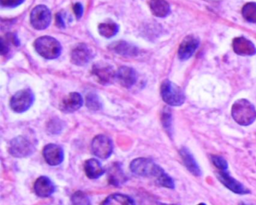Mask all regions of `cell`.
Instances as JSON below:
<instances>
[{
	"instance_id": "6da1fadb",
	"label": "cell",
	"mask_w": 256,
	"mask_h": 205,
	"mask_svg": "<svg viewBox=\"0 0 256 205\" xmlns=\"http://www.w3.org/2000/svg\"><path fill=\"white\" fill-rule=\"evenodd\" d=\"M232 116L236 124L248 126L256 120V108L248 100L244 98L238 100L232 106Z\"/></svg>"
},
{
	"instance_id": "7a4b0ae2",
	"label": "cell",
	"mask_w": 256,
	"mask_h": 205,
	"mask_svg": "<svg viewBox=\"0 0 256 205\" xmlns=\"http://www.w3.org/2000/svg\"><path fill=\"white\" fill-rule=\"evenodd\" d=\"M130 169L132 173L138 176L146 178L152 176L156 178V181L166 173L158 164L148 158H138L133 160L130 164Z\"/></svg>"
},
{
	"instance_id": "3957f363",
	"label": "cell",
	"mask_w": 256,
	"mask_h": 205,
	"mask_svg": "<svg viewBox=\"0 0 256 205\" xmlns=\"http://www.w3.org/2000/svg\"><path fill=\"white\" fill-rule=\"evenodd\" d=\"M37 53L47 60H54L59 58L62 52L60 43L50 36H42L37 38L34 43Z\"/></svg>"
},
{
	"instance_id": "277c9868",
	"label": "cell",
	"mask_w": 256,
	"mask_h": 205,
	"mask_svg": "<svg viewBox=\"0 0 256 205\" xmlns=\"http://www.w3.org/2000/svg\"><path fill=\"white\" fill-rule=\"evenodd\" d=\"M161 96L163 101L170 106H180L185 102L186 96L182 90L168 80L161 85Z\"/></svg>"
},
{
	"instance_id": "5b68a950",
	"label": "cell",
	"mask_w": 256,
	"mask_h": 205,
	"mask_svg": "<svg viewBox=\"0 0 256 205\" xmlns=\"http://www.w3.org/2000/svg\"><path fill=\"white\" fill-rule=\"evenodd\" d=\"M35 146L28 138L18 136L10 142L8 152L16 158H25L32 155Z\"/></svg>"
},
{
	"instance_id": "8992f818",
	"label": "cell",
	"mask_w": 256,
	"mask_h": 205,
	"mask_svg": "<svg viewBox=\"0 0 256 205\" xmlns=\"http://www.w3.org/2000/svg\"><path fill=\"white\" fill-rule=\"evenodd\" d=\"M34 100L35 96L30 90H22L13 96L10 101V107L16 113H24L30 108Z\"/></svg>"
},
{
	"instance_id": "52a82bcc",
	"label": "cell",
	"mask_w": 256,
	"mask_h": 205,
	"mask_svg": "<svg viewBox=\"0 0 256 205\" xmlns=\"http://www.w3.org/2000/svg\"><path fill=\"white\" fill-rule=\"evenodd\" d=\"M113 149L112 140L104 134H98L94 138L91 144L92 154L102 160L109 158L113 152Z\"/></svg>"
},
{
	"instance_id": "ba28073f",
	"label": "cell",
	"mask_w": 256,
	"mask_h": 205,
	"mask_svg": "<svg viewBox=\"0 0 256 205\" xmlns=\"http://www.w3.org/2000/svg\"><path fill=\"white\" fill-rule=\"evenodd\" d=\"M30 22L36 30H46L48 28L52 22V13L50 10L44 5L35 7L31 12Z\"/></svg>"
},
{
	"instance_id": "9c48e42d",
	"label": "cell",
	"mask_w": 256,
	"mask_h": 205,
	"mask_svg": "<svg viewBox=\"0 0 256 205\" xmlns=\"http://www.w3.org/2000/svg\"><path fill=\"white\" fill-rule=\"evenodd\" d=\"M92 73L98 79V82L103 85L110 84L116 77L113 67L104 62L95 64L92 67Z\"/></svg>"
},
{
	"instance_id": "30bf717a",
	"label": "cell",
	"mask_w": 256,
	"mask_h": 205,
	"mask_svg": "<svg viewBox=\"0 0 256 205\" xmlns=\"http://www.w3.org/2000/svg\"><path fill=\"white\" fill-rule=\"evenodd\" d=\"M216 176L218 180L230 191L233 192L235 194H246L250 193V190L244 186L240 182L236 180V179L230 176L228 170L221 172L218 170L216 173Z\"/></svg>"
},
{
	"instance_id": "8fae6325",
	"label": "cell",
	"mask_w": 256,
	"mask_h": 205,
	"mask_svg": "<svg viewBox=\"0 0 256 205\" xmlns=\"http://www.w3.org/2000/svg\"><path fill=\"white\" fill-rule=\"evenodd\" d=\"M43 156L46 162L50 166H59L64 162V149L59 145L50 144L44 146L43 150Z\"/></svg>"
},
{
	"instance_id": "7c38bea8",
	"label": "cell",
	"mask_w": 256,
	"mask_h": 205,
	"mask_svg": "<svg viewBox=\"0 0 256 205\" xmlns=\"http://www.w3.org/2000/svg\"><path fill=\"white\" fill-rule=\"evenodd\" d=\"M198 46V38L192 35L188 36L182 40L180 46L178 58L180 60H187L194 54Z\"/></svg>"
},
{
	"instance_id": "4fadbf2b",
	"label": "cell",
	"mask_w": 256,
	"mask_h": 205,
	"mask_svg": "<svg viewBox=\"0 0 256 205\" xmlns=\"http://www.w3.org/2000/svg\"><path fill=\"white\" fill-rule=\"evenodd\" d=\"M84 104V100L78 92H71L64 98L60 104V108L64 113H73L79 110Z\"/></svg>"
},
{
	"instance_id": "5bb4252c",
	"label": "cell",
	"mask_w": 256,
	"mask_h": 205,
	"mask_svg": "<svg viewBox=\"0 0 256 205\" xmlns=\"http://www.w3.org/2000/svg\"><path fill=\"white\" fill-rule=\"evenodd\" d=\"M92 58V52L88 46L84 44H80L72 50L71 54L72 62L74 65H86Z\"/></svg>"
},
{
	"instance_id": "9a60e30c",
	"label": "cell",
	"mask_w": 256,
	"mask_h": 205,
	"mask_svg": "<svg viewBox=\"0 0 256 205\" xmlns=\"http://www.w3.org/2000/svg\"><path fill=\"white\" fill-rule=\"evenodd\" d=\"M232 47L234 52L240 56H252L256 54V46L244 37L235 38L232 42Z\"/></svg>"
},
{
	"instance_id": "2e32d148",
	"label": "cell",
	"mask_w": 256,
	"mask_h": 205,
	"mask_svg": "<svg viewBox=\"0 0 256 205\" xmlns=\"http://www.w3.org/2000/svg\"><path fill=\"white\" fill-rule=\"evenodd\" d=\"M36 194L41 198H48L52 196L56 190L54 182L46 176H42L37 179L34 184Z\"/></svg>"
},
{
	"instance_id": "e0dca14e",
	"label": "cell",
	"mask_w": 256,
	"mask_h": 205,
	"mask_svg": "<svg viewBox=\"0 0 256 205\" xmlns=\"http://www.w3.org/2000/svg\"><path fill=\"white\" fill-rule=\"evenodd\" d=\"M180 155L182 158L184 166L188 169L190 173L196 176H200L202 174V170H200L198 164L188 148H185V146L181 148L180 150Z\"/></svg>"
},
{
	"instance_id": "ac0fdd59",
	"label": "cell",
	"mask_w": 256,
	"mask_h": 205,
	"mask_svg": "<svg viewBox=\"0 0 256 205\" xmlns=\"http://www.w3.org/2000/svg\"><path fill=\"white\" fill-rule=\"evenodd\" d=\"M116 78L124 88H131L137 82V74L132 68L122 66L116 72Z\"/></svg>"
},
{
	"instance_id": "d6986e66",
	"label": "cell",
	"mask_w": 256,
	"mask_h": 205,
	"mask_svg": "<svg viewBox=\"0 0 256 205\" xmlns=\"http://www.w3.org/2000/svg\"><path fill=\"white\" fill-rule=\"evenodd\" d=\"M84 170L86 176L90 179H97L106 172L100 162L96 158H90L85 162Z\"/></svg>"
},
{
	"instance_id": "ffe728a7",
	"label": "cell",
	"mask_w": 256,
	"mask_h": 205,
	"mask_svg": "<svg viewBox=\"0 0 256 205\" xmlns=\"http://www.w3.org/2000/svg\"><path fill=\"white\" fill-rule=\"evenodd\" d=\"M110 49L122 56H136L138 54L137 48L124 41L116 42L110 44Z\"/></svg>"
},
{
	"instance_id": "44dd1931",
	"label": "cell",
	"mask_w": 256,
	"mask_h": 205,
	"mask_svg": "<svg viewBox=\"0 0 256 205\" xmlns=\"http://www.w3.org/2000/svg\"><path fill=\"white\" fill-rule=\"evenodd\" d=\"M151 12L158 18H164L170 12V6L166 0H150V2Z\"/></svg>"
},
{
	"instance_id": "7402d4cb",
	"label": "cell",
	"mask_w": 256,
	"mask_h": 205,
	"mask_svg": "<svg viewBox=\"0 0 256 205\" xmlns=\"http://www.w3.org/2000/svg\"><path fill=\"white\" fill-rule=\"evenodd\" d=\"M102 205H136V203L130 196L116 193L108 196Z\"/></svg>"
},
{
	"instance_id": "603a6c76",
	"label": "cell",
	"mask_w": 256,
	"mask_h": 205,
	"mask_svg": "<svg viewBox=\"0 0 256 205\" xmlns=\"http://www.w3.org/2000/svg\"><path fill=\"white\" fill-rule=\"evenodd\" d=\"M109 181L114 185H120L126 181V176L119 164H114L109 170Z\"/></svg>"
},
{
	"instance_id": "cb8c5ba5",
	"label": "cell",
	"mask_w": 256,
	"mask_h": 205,
	"mask_svg": "<svg viewBox=\"0 0 256 205\" xmlns=\"http://www.w3.org/2000/svg\"><path fill=\"white\" fill-rule=\"evenodd\" d=\"M118 31H119V26L114 22L101 24L98 26V32H100V35L106 37V38H112L116 35Z\"/></svg>"
},
{
	"instance_id": "d4e9b609",
	"label": "cell",
	"mask_w": 256,
	"mask_h": 205,
	"mask_svg": "<svg viewBox=\"0 0 256 205\" xmlns=\"http://www.w3.org/2000/svg\"><path fill=\"white\" fill-rule=\"evenodd\" d=\"M244 18L252 24H256V2H248L246 4L242 10Z\"/></svg>"
},
{
	"instance_id": "484cf974",
	"label": "cell",
	"mask_w": 256,
	"mask_h": 205,
	"mask_svg": "<svg viewBox=\"0 0 256 205\" xmlns=\"http://www.w3.org/2000/svg\"><path fill=\"white\" fill-rule=\"evenodd\" d=\"M86 106L90 110L96 112V110H101L102 108V103L96 94H90L86 98Z\"/></svg>"
},
{
	"instance_id": "4316f807",
	"label": "cell",
	"mask_w": 256,
	"mask_h": 205,
	"mask_svg": "<svg viewBox=\"0 0 256 205\" xmlns=\"http://www.w3.org/2000/svg\"><path fill=\"white\" fill-rule=\"evenodd\" d=\"M72 205H90V200L89 197L83 192L78 191L74 192L71 198Z\"/></svg>"
},
{
	"instance_id": "83f0119b",
	"label": "cell",
	"mask_w": 256,
	"mask_h": 205,
	"mask_svg": "<svg viewBox=\"0 0 256 205\" xmlns=\"http://www.w3.org/2000/svg\"><path fill=\"white\" fill-rule=\"evenodd\" d=\"M162 124L164 130H166L167 132L170 136V134H172V118L170 109L167 108H164V112H163L162 118Z\"/></svg>"
},
{
	"instance_id": "f1b7e54d",
	"label": "cell",
	"mask_w": 256,
	"mask_h": 205,
	"mask_svg": "<svg viewBox=\"0 0 256 205\" xmlns=\"http://www.w3.org/2000/svg\"><path fill=\"white\" fill-rule=\"evenodd\" d=\"M211 160H212L215 167L221 172H226L228 169V162L223 157L220 156L214 155L211 156Z\"/></svg>"
},
{
	"instance_id": "f546056e",
	"label": "cell",
	"mask_w": 256,
	"mask_h": 205,
	"mask_svg": "<svg viewBox=\"0 0 256 205\" xmlns=\"http://www.w3.org/2000/svg\"><path fill=\"white\" fill-rule=\"evenodd\" d=\"M25 0H0V4L6 8H16L22 5Z\"/></svg>"
},
{
	"instance_id": "4dcf8cb0",
	"label": "cell",
	"mask_w": 256,
	"mask_h": 205,
	"mask_svg": "<svg viewBox=\"0 0 256 205\" xmlns=\"http://www.w3.org/2000/svg\"><path fill=\"white\" fill-rule=\"evenodd\" d=\"M73 8H74V14H76L77 19H80V18L83 16V6L80 4H76Z\"/></svg>"
},
{
	"instance_id": "1f68e13d",
	"label": "cell",
	"mask_w": 256,
	"mask_h": 205,
	"mask_svg": "<svg viewBox=\"0 0 256 205\" xmlns=\"http://www.w3.org/2000/svg\"><path fill=\"white\" fill-rule=\"evenodd\" d=\"M56 26H58V28H65V22H64V19H62V16H61L60 13L56 16Z\"/></svg>"
},
{
	"instance_id": "d6a6232c",
	"label": "cell",
	"mask_w": 256,
	"mask_h": 205,
	"mask_svg": "<svg viewBox=\"0 0 256 205\" xmlns=\"http://www.w3.org/2000/svg\"><path fill=\"white\" fill-rule=\"evenodd\" d=\"M8 47L6 42L4 38H1V54H2V55H5L8 53Z\"/></svg>"
},
{
	"instance_id": "836d02e7",
	"label": "cell",
	"mask_w": 256,
	"mask_h": 205,
	"mask_svg": "<svg viewBox=\"0 0 256 205\" xmlns=\"http://www.w3.org/2000/svg\"><path fill=\"white\" fill-rule=\"evenodd\" d=\"M161 205H178V204H162Z\"/></svg>"
},
{
	"instance_id": "e575fe53",
	"label": "cell",
	"mask_w": 256,
	"mask_h": 205,
	"mask_svg": "<svg viewBox=\"0 0 256 205\" xmlns=\"http://www.w3.org/2000/svg\"><path fill=\"white\" fill-rule=\"evenodd\" d=\"M198 205H206V204H204V203H200V204H198Z\"/></svg>"
}]
</instances>
